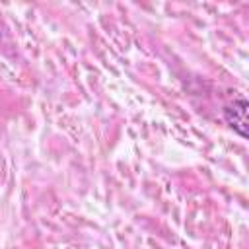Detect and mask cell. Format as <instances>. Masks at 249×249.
<instances>
[{"mask_svg": "<svg viewBox=\"0 0 249 249\" xmlns=\"http://www.w3.org/2000/svg\"><path fill=\"white\" fill-rule=\"evenodd\" d=\"M224 121L230 124V128H233L235 134L247 140V99L245 95H237L231 103L224 107Z\"/></svg>", "mask_w": 249, "mask_h": 249, "instance_id": "6da1fadb", "label": "cell"}]
</instances>
